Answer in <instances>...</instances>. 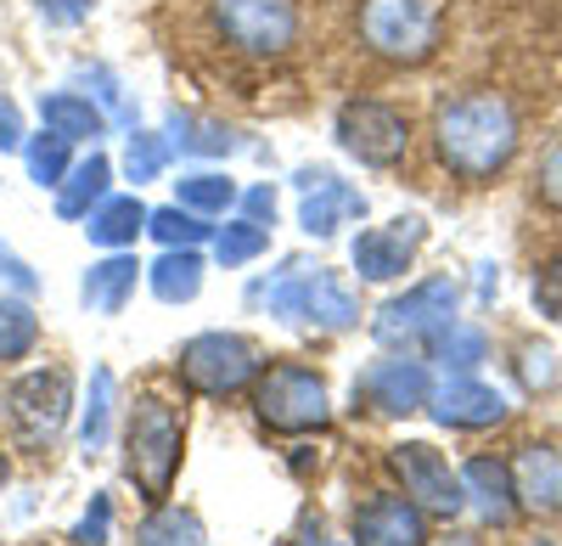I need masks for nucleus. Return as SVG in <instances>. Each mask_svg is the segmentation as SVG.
Here are the masks:
<instances>
[{"mask_svg": "<svg viewBox=\"0 0 562 546\" xmlns=\"http://www.w3.org/2000/svg\"><path fill=\"white\" fill-rule=\"evenodd\" d=\"M434 153L467 187L495 180L518 153V113L495 90H461L434 113Z\"/></svg>", "mask_w": 562, "mask_h": 546, "instance_id": "f257e3e1", "label": "nucleus"}, {"mask_svg": "<svg viewBox=\"0 0 562 546\" xmlns=\"http://www.w3.org/2000/svg\"><path fill=\"white\" fill-rule=\"evenodd\" d=\"M524 378H529V389H551V383H557L551 349H524Z\"/></svg>", "mask_w": 562, "mask_h": 546, "instance_id": "4c0bfd02", "label": "nucleus"}, {"mask_svg": "<svg viewBox=\"0 0 562 546\" xmlns=\"http://www.w3.org/2000/svg\"><path fill=\"white\" fill-rule=\"evenodd\" d=\"M540 546H546V541H540Z\"/></svg>", "mask_w": 562, "mask_h": 546, "instance_id": "a18cd8bd", "label": "nucleus"}, {"mask_svg": "<svg viewBox=\"0 0 562 546\" xmlns=\"http://www.w3.org/2000/svg\"><path fill=\"white\" fill-rule=\"evenodd\" d=\"M338 147L371 169H389L411 147V119L394 102H344L338 108Z\"/></svg>", "mask_w": 562, "mask_h": 546, "instance_id": "6e6552de", "label": "nucleus"}, {"mask_svg": "<svg viewBox=\"0 0 562 546\" xmlns=\"http://www.w3.org/2000/svg\"><path fill=\"white\" fill-rule=\"evenodd\" d=\"M355 400L366 412L383 417H405L416 405H428V372L416 360H371V367L355 378Z\"/></svg>", "mask_w": 562, "mask_h": 546, "instance_id": "f8f14e48", "label": "nucleus"}, {"mask_svg": "<svg viewBox=\"0 0 562 546\" xmlns=\"http://www.w3.org/2000/svg\"><path fill=\"white\" fill-rule=\"evenodd\" d=\"M540 198L551 203V209H562V142H551V153L540 158Z\"/></svg>", "mask_w": 562, "mask_h": 546, "instance_id": "c9c22d12", "label": "nucleus"}, {"mask_svg": "<svg viewBox=\"0 0 562 546\" xmlns=\"http://www.w3.org/2000/svg\"><path fill=\"white\" fill-rule=\"evenodd\" d=\"M40 338V322L34 310L18 304V299H0V360H23Z\"/></svg>", "mask_w": 562, "mask_h": 546, "instance_id": "c85d7f7f", "label": "nucleus"}, {"mask_svg": "<svg viewBox=\"0 0 562 546\" xmlns=\"http://www.w3.org/2000/svg\"><path fill=\"white\" fill-rule=\"evenodd\" d=\"M175 198H180V209H192V214H225L231 203H237V187H231L225 175H214V169H198V175H180L175 180Z\"/></svg>", "mask_w": 562, "mask_h": 546, "instance_id": "b1692460", "label": "nucleus"}, {"mask_svg": "<svg viewBox=\"0 0 562 546\" xmlns=\"http://www.w3.org/2000/svg\"><path fill=\"white\" fill-rule=\"evenodd\" d=\"M428 344H434V355L445 360V367H461V372L484 360V333H473V327H456V322H445Z\"/></svg>", "mask_w": 562, "mask_h": 546, "instance_id": "7c9ffc66", "label": "nucleus"}, {"mask_svg": "<svg viewBox=\"0 0 562 546\" xmlns=\"http://www.w3.org/2000/svg\"><path fill=\"white\" fill-rule=\"evenodd\" d=\"M389 468H394V479L405 484V495H411L422 513L456 519V513L467 508V484H461V473L439 457L428 439H405V445H394V450H389Z\"/></svg>", "mask_w": 562, "mask_h": 546, "instance_id": "1a4fd4ad", "label": "nucleus"}, {"mask_svg": "<svg viewBox=\"0 0 562 546\" xmlns=\"http://www.w3.org/2000/svg\"><path fill=\"white\" fill-rule=\"evenodd\" d=\"M243 209H248V220H276V187H254V192H243Z\"/></svg>", "mask_w": 562, "mask_h": 546, "instance_id": "a19ab883", "label": "nucleus"}, {"mask_svg": "<svg viewBox=\"0 0 562 546\" xmlns=\"http://www.w3.org/2000/svg\"><path fill=\"white\" fill-rule=\"evenodd\" d=\"M68 405H74V383L63 367L52 372H29L12 383L7 394V412H12V428L29 439V445H52L68 423Z\"/></svg>", "mask_w": 562, "mask_h": 546, "instance_id": "9d476101", "label": "nucleus"}, {"mask_svg": "<svg viewBox=\"0 0 562 546\" xmlns=\"http://www.w3.org/2000/svg\"><path fill=\"white\" fill-rule=\"evenodd\" d=\"M108 412H113V372L108 367H97L90 372V405H85V445L97 450L102 439H108Z\"/></svg>", "mask_w": 562, "mask_h": 546, "instance_id": "2f4dec72", "label": "nucleus"}, {"mask_svg": "<svg viewBox=\"0 0 562 546\" xmlns=\"http://www.w3.org/2000/svg\"><path fill=\"white\" fill-rule=\"evenodd\" d=\"M293 546H338V541H326V530H321V524L310 519V524L299 530V541H293Z\"/></svg>", "mask_w": 562, "mask_h": 546, "instance_id": "79ce46f5", "label": "nucleus"}, {"mask_svg": "<svg viewBox=\"0 0 562 546\" xmlns=\"http://www.w3.org/2000/svg\"><path fill=\"white\" fill-rule=\"evenodd\" d=\"M68 135H57V130H45V135H34V142L23 147V164H29V180H40V187H63V175L74 169L68 164Z\"/></svg>", "mask_w": 562, "mask_h": 546, "instance_id": "bb28decb", "label": "nucleus"}, {"mask_svg": "<svg viewBox=\"0 0 562 546\" xmlns=\"http://www.w3.org/2000/svg\"><path fill=\"white\" fill-rule=\"evenodd\" d=\"M434 400V417L445 423V428H490V423H501L506 417V400H501V389H490V383H479V378H450L439 394H428Z\"/></svg>", "mask_w": 562, "mask_h": 546, "instance_id": "dca6fc26", "label": "nucleus"}, {"mask_svg": "<svg viewBox=\"0 0 562 546\" xmlns=\"http://www.w3.org/2000/svg\"><path fill=\"white\" fill-rule=\"evenodd\" d=\"M180 450H186V412L164 394H140L124 423V473L135 479L140 502H153V508L169 502Z\"/></svg>", "mask_w": 562, "mask_h": 546, "instance_id": "f03ea898", "label": "nucleus"}, {"mask_svg": "<svg viewBox=\"0 0 562 546\" xmlns=\"http://www.w3.org/2000/svg\"><path fill=\"white\" fill-rule=\"evenodd\" d=\"M270 248V232L259 220H231L225 232L214 237V254H220V265H248V259H259Z\"/></svg>", "mask_w": 562, "mask_h": 546, "instance_id": "c756f323", "label": "nucleus"}, {"mask_svg": "<svg viewBox=\"0 0 562 546\" xmlns=\"http://www.w3.org/2000/svg\"><path fill=\"white\" fill-rule=\"evenodd\" d=\"M461 484H467V495L479 502V513L490 519V524H506L512 513H518V490H512V468H501L495 457H473L461 468Z\"/></svg>", "mask_w": 562, "mask_h": 546, "instance_id": "aec40b11", "label": "nucleus"}, {"mask_svg": "<svg viewBox=\"0 0 562 546\" xmlns=\"http://www.w3.org/2000/svg\"><path fill=\"white\" fill-rule=\"evenodd\" d=\"M0 484H7V457H0Z\"/></svg>", "mask_w": 562, "mask_h": 546, "instance_id": "c03bdc74", "label": "nucleus"}, {"mask_svg": "<svg viewBox=\"0 0 562 546\" xmlns=\"http://www.w3.org/2000/svg\"><path fill=\"white\" fill-rule=\"evenodd\" d=\"M147 282H153V293H158L164 304L198 299V288H203V259H198V248H169V254L147 270Z\"/></svg>", "mask_w": 562, "mask_h": 546, "instance_id": "5701e85b", "label": "nucleus"}, {"mask_svg": "<svg viewBox=\"0 0 562 546\" xmlns=\"http://www.w3.org/2000/svg\"><path fill=\"white\" fill-rule=\"evenodd\" d=\"M135 546H203V524H198V513L158 508L147 524L135 530Z\"/></svg>", "mask_w": 562, "mask_h": 546, "instance_id": "a878e982", "label": "nucleus"}, {"mask_svg": "<svg viewBox=\"0 0 562 546\" xmlns=\"http://www.w3.org/2000/svg\"><path fill=\"white\" fill-rule=\"evenodd\" d=\"M108 180H113V164L102 153H90L85 164H74L63 175V187H57V214L63 220H85L90 209H97L108 198Z\"/></svg>", "mask_w": 562, "mask_h": 546, "instance_id": "412c9836", "label": "nucleus"}, {"mask_svg": "<svg viewBox=\"0 0 562 546\" xmlns=\"http://www.w3.org/2000/svg\"><path fill=\"white\" fill-rule=\"evenodd\" d=\"M18 147H23V119L7 97H0V153H18Z\"/></svg>", "mask_w": 562, "mask_h": 546, "instance_id": "ea45409f", "label": "nucleus"}, {"mask_svg": "<svg viewBox=\"0 0 562 546\" xmlns=\"http://www.w3.org/2000/svg\"><path fill=\"white\" fill-rule=\"evenodd\" d=\"M164 164H169V142H164V135H130L124 169H130L135 187H140V180H158V175H164Z\"/></svg>", "mask_w": 562, "mask_h": 546, "instance_id": "473e14b6", "label": "nucleus"}, {"mask_svg": "<svg viewBox=\"0 0 562 546\" xmlns=\"http://www.w3.org/2000/svg\"><path fill=\"white\" fill-rule=\"evenodd\" d=\"M180 383L203 394V400H225L259 378V349L237 333H198L192 344L180 349Z\"/></svg>", "mask_w": 562, "mask_h": 546, "instance_id": "0eeeda50", "label": "nucleus"}, {"mask_svg": "<svg viewBox=\"0 0 562 546\" xmlns=\"http://www.w3.org/2000/svg\"><path fill=\"white\" fill-rule=\"evenodd\" d=\"M512 490L529 513H557L562 508V457L551 445H524L518 468H512Z\"/></svg>", "mask_w": 562, "mask_h": 546, "instance_id": "f3484780", "label": "nucleus"}, {"mask_svg": "<svg viewBox=\"0 0 562 546\" xmlns=\"http://www.w3.org/2000/svg\"><path fill=\"white\" fill-rule=\"evenodd\" d=\"M445 322H456V282L450 277H428L405 299L383 304L371 333H378V344H422V338H434Z\"/></svg>", "mask_w": 562, "mask_h": 546, "instance_id": "9b49d317", "label": "nucleus"}, {"mask_svg": "<svg viewBox=\"0 0 562 546\" xmlns=\"http://www.w3.org/2000/svg\"><path fill=\"white\" fill-rule=\"evenodd\" d=\"M422 237L428 232H422L416 214H405L394 225H378V232H360L355 237V270L366 282H394V277H405V265L422 248Z\"/></svg>", "mask_w": 562, "mask_h": 546, "instance_id": "2eb2a0df", "label": "nucleus"}, {"mask_svg": "<svg viewBox=\"0 0 562 546\" xmlns=\"http://www.w3.org/2000/svg\"><path fill=\"white\" fill-rule=\"evenodd\" d=\"M355 546H428V513L411 495H371L355 508Z\"/></svg>", "mask_w": 562, "mask_h": 546, "instance_id": "ddd939ff", "label": "nucleus"}, {"mask_svg": "<svg viewBox=\"0 0 562 546\" xmlns=\"http://www.w3.org/2000/svg\"><path fill=\"white\" fill-rule=\"evenodd\" d=\"M535 304H540V315L562 322V259H551V265L535 270Z\"/></svg>", "mask_w": 562, "mask_h": 546, "instance_id": "f704fd0d", "label": "nucleus"}, {"mask_svg": "<svg viewBox=\"0 0 562 546\" xmlns=\"http://www.w3.org/2000/svg\"><path fill=\"white\" fill-rule=\"evenodd\" d=\"M209 29L225 52L248 63H281L299 45V0H203Z\"/></svg>", "mask_w": 562, "mask_h": 546, "instance_id": "39448f33", "label": "nucleus"}, {"mask_svg": "<svg viewBox=\"0 0 562 546\" xmlns=\"http://www.w3.org/2000/svg\"><path fill=\"white\" fill-rule=\"evenodd\" d=\"M90 7L97 0H40V12H45V23H79V18H90Z\"/></svg>", "mask_w": 562, "mask_h": 546, "instance_id": "e433bc0d", "label": "nucleus"}, {"mask_svg": "<svg viewBox=\"0 0 562 546\" xmlns=\"http://www.w3.org/2000/svg\"><path fill=\"white\" fill-rule=\"evenodd\" d=\"M434 546H479V541H473V535H439Z\"/></svg>", "mask_w": 562, "mask_h": 546, "instance_id": "37998d69", "label": "nucleus"}, {"mask_svg": "<svg viewBox=\"0 0 562 546\" xmlns=\"http://www.w3.org/2000/svg\"><path fill=\"white\" fill-rule=\"evenodd\" d=\"M108 524H113V502H108V495H97V508H90V513L68 530V541H74V546H108Z\"/></svg>", "mask_w": 562, "mask_h": 546, "instance_id": "72a5a7b5", "label": "nucleus"}, {"mask_svg": "<svg viewBox=\"0 0 562 546\" xmlns=\"http://www.w3.org/2000/svg\"><path fill=\"white\" fill-rule=\"evenodd\" d=\"M355 34L378 63L422 68L445 40V0H360Z\"/></svg>", "mask_w": 562, "mask_h": 546, "instance_id": "20e7f679", "label": "nucleus"}, {"mask_svg": "<svg viewBox=\"0 0 562 546\" xmlns=\"http://www.w3.org/2000/svg\"><path fill=\"white\" fill-rule=\"evenodd\" d=\"M40 119H45V130L68 135V142H97V135L108 130L102 108L90 102V97H79V90H57V97H45L40 102Z\"/></svg>", "mask_w": 562, "mask_h": 546, "instance_id": "4be33fe9", "label": "nucleus"}, {"mask_svg": "<svg viewBox=\"0 0 562 546\" xmlns=\"http://www.w3.org/2000/svg\"><path fill=\"white\" fill-rule=\"evenodd\" d=\"M135 282H140V259H135V254H124V248H113L102 265H90V270H85L79 299H85L90 310H97V315H119V310L130 304Z\"/></svg>", "mask_w": 562, "mask_h": 546, "instance_id": "a211bd4d", "label": "nucleus"}, {"mask_svg": "<svg viewBox=\"0 0 562 546\" xmlns=\"http://www.w3.org/2000/svg\"><path fill=\"white\" fill-rule=\"evenodd\" d=\"M299 187H304V209H299V225L310 237H333L338 225L360 220L366 214V198L338 180L333 169H299Z\"/></svg>", "mask_w": 562, "mask_h": 546, "instance_id": "4468645a", "label": "nucleus"}, {"mask_svg": "<svg viewBox=\"0 0 562 546\" xmlns=\"http://www.w3.org/2000/svg\"><path fill=\"white\" fill-rule=\"evenodd\" d=\"M169 142H175L180 153H198V158H214V153L237 147L220 119H198V113H175V119H169Z\"/></svg>", "mask_w": 562, "mask_h": 546, "instance_id": "393cba45", "label": "nucleus"}, {"mask_svg": "<svg viewBox=\"0 0 562 546\" xmlns=\"http://www.w3.org/2000/svg\"><path fill=\"white\" fill-rule=\"evenodd\" d=\"M147 214L153 209H140V198H113L108 192L97 209L85 214V237L97 243V248H108V254L113 248H135V237L147 232Z\"/></svg>", "mask_w": 562, "mask_h": 546, "instance_id": "6ab92c4d", "label": "nucleus"}, {"mask_svg": "<svg viewBox=\"0 0 562 546\" xmlns=\"http://www.w3.org/2000/svg\"><path fill=\"white\" fill-rule=\"evenodd\" d=\"M0 282H12V288H23V293H34V288H40V282H34V270H29L7 243H0Z\"/></svg>", "mask_w": 562, "mask_h": 546, "instance_id": "58836bf2", "label": "nucleus"}, {"mask_svg": "<svg viewBox=\"0 0 562 546\" xmlns=\"http://www.w3.org/2000/svg\"><path fill=\"white\" fill-rule=\"evenodd\" d=\"M254 412L276 434H315V428H326V417H333V412H326L321 372L293 367V360H281V367L254 378Z\"/></svg>", "mask_w": 562, "mask_h": 546, "instance_id": "423d86ee", "label": "nucleus"}, {"mask_svg": "<svg viewBox=\"0 0 562 546\" xmlns=\"http://www.w3.org/2000/svg\"><path fill=\"white\" fill-rule=\"evenodd\" d=\"M248 304L270 310L276 322H321V327H355L360 322V304L355 293L333 277V270H321V265H304V259H288L281 270H270V277H259L248 288Z\"/></svg>", "mask_w": 562, "mask_h": 546, "instance_id": "7ed1b4c3", "label": "nucleus"}, {"mask_svg": "<svg viewBox=\"0 0 562 546\" xmlns=\"http://www.w3.org/2000/svg\"><path fill=\"white\" fill-rule=\"evenodd\" d=\"M147 232L164 243V248H198L203 237H209V225H203V214H192V209H153L147 214Z\"/></svg>", "mask_w": 562, "mask_h": 546, "instance_id": "cd10ccee", "label": "nucleus"}]
</instances>
